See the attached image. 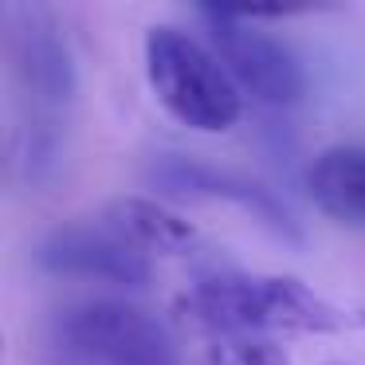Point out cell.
I'll use <instances>...</instances> for the list:
<instances>
[{"label":"cell","instance_id":"obj_5","mask_svg":"<svg viewBox=\"0 0 365 365\" xmlns=\"http://www.w3.org/2000/svg\"><path fill=\"white\" fill-rule=\"evenodd\" d=\"M67 349L95 365H181L169 326L138 302L91 299L59 314Z\"/></svg>","mask_w":365,"mask_h":365},{"label":"cell","instance_id":"obj_6","mask_svg":"<svg viewBox=\"0 0 365 365\" xmlns=\"http://www.w3.org/2000/svg\"><path fill=\"white\" fill-rule=\"evenodd\" d=\"M36 263L59 279H87V283L126 287V291H142L153 279V259L130 240H122L106 220L63 224L48 232L36 247Z\"/></svg>","mask_w":365,"mask_h":365},{"label":"cell","instance_id":"obj_11","mask_svg":"<svg viewBox=\"0 0 365 365\" xmlns=\"http://www.w3.org/2000/svg\"><path fill=\"white\" fill-rule=\"evenodd\" d=\"M326 365H346V361H326Z\"/></svg>","mask_w":365,"mask_h":365},{"label":"cell","instance_id":"obj_2","mask_svg":"<svg viewBox=\"0 0 365 365\" xmlns=\"http://www.w3.org/2000/svg\"><path fill=\"white\" fill-rule=\"evenodd\" d=\"M192 326L220 338H267V334H346L365 330L361 310H346L294 275H208L177 302Z\"/></svg>","mask_w":365,"mask_h":365},{"label":"cell","instance_id":"obj_10","mask_svg":"<svg viewBox=\"0 0 365 365\" xmlns=\"http://www.w3.org/2000/svg\"><path fill=\"white\" fill-rule=\"evenodd\" d=\"M205 365H291V357L271 338H220Z\"/></svg>","mask_w":365,"mask_h":365},{"label":"cell","instance_id":"obj_7","mask_svg":"<svg viewBox=\"0 0 365 365\" xmlns=\"http://www.w3.org/2000/svg\"><path fill=\"white\" fill-rule=\"evenodd\" d=\"M150 181L158 185V192H169V197L236 205V208H244L252 220H259L267 232L283 236L287 244H302L299 220L291 216V208H287L267 185L252 181V177L236 173V169H216V165H208V161L181 158V153H158L153 165H150Z\"/></svg>","mask_w":365,"mask_h":365},{"label":"cell","instance_id":"obj_1","mask_svg":"<svg viewBox=\"0 0 365 365\" xmlns=\"http://www.w3.org/2000/svg\"><path fill=\"white\" fill-rule=\"evenodd\" d=\"M0 40L12 83L9 165L40 189L59 173L67 153V122L79 103V63L67 24L40 0H9L0 12Z\"/></svg>","mask_w":365,"mask_h":365},{"label":"cell","instance_id":"obj_4","mask_svg":"<svg viewBox=\"0 0 365 365\" xmlns=\"http://www.w3.org/2000/svg\"><path fill=\"white\" fill-rule=\"evenodd\" d=\"M200 24L208 32V48L220 56L244 98H255L263 106H287L302 103L307 95V71L302 59L283 36L267 32L255 12H228V9H197Z\"/></svg>","mask_w":365,"mask_h":365},{"label":"cell","instance_id":"obj_9","mask_svg":"<svg viewBox=\"0 0 365 365\" xmlns=\"http://www.w3.org/2000/svg\"><path fill=\"white\" fill-rule=\"evenodd\" d=\"M103 220L145 255H189L200 244V232L185 216L150 197H118L103 212Z\"/></svg>","mask_w":365,"mask_h":365},{"label":"cell","instance_id":"obj_3","mask_svg":"<svg viewBox=\"0 0 365 365\" xmlns=\"http://www.w3.org/2000/svg\"><path fill=\"white\" fill-rule=\"evenodd\" d=\"M145 79L161 110L197 134H228L244 118V91L220 56L185 28L153 24L145 32Z\"/></svg>","mask_w":365,"mask_h":365},{"label":"cell","instance_id":"obj_8","mask_svg":"<svg viewBox=\"0 0 365 365\" xmlns=\"http://www.w3.org/2000/svg\"><path fill=\"white\" fill-rule=\"evenodd\" d=\"M307 197L326 220L365 228V145H326L307 165Z\"/></svg>","mask_w":365,"mask_h":365}]
</instances>
